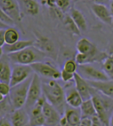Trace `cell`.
<instances>
[{
  "instance_id": "52a82bcc",
  "label": "cell",
  "mask_w": 113,
  "mask_h": 126,
  "mask_svg": "<svg viewBox=\"0 0 113 126\" xmlns=\"http://www.w3.org/2000/svg\"><path fill=\"white\" fill-rule=\"evenodd\" d=\"M33 73L38 74L40 77H43L47 79L52 80H59L60 79V72L56 67L49 64V63L39 62L33 63L30 65Z\"/></svg>"
},
{
  "instance_id": "8d00e7d4",
  "label": "cell",
  "mask_w": 113,
  "mask_h": 126,
  "mask_svg": "<svg viewBox=\"0 0 113 126\" xmlns=\"http://www.w3.org/2000/svg\"><path fill=\"white\" fill-rule=\"evenodd\" d=\"M94 3L97 4H103V5H107L108 3H110L111 0H92Z\"/></svg>"
},
{
  "instance_id": "ba28073f",
  "label": "cell",
  "mask_w": 113,
  "mask_h": 126,
  "mask_svg": "<svg viewBox=\"0 0 113 126\" xmlns=\"http://www.w3.org/2000/svg\"><path fill=\"white\" fill-rule=\"evenodd\" d=\"M0 7L15 25H19L22 20L21 6L18 0H0Z\"/></svg>"
},
{
  "instance_id": "30bf717a",
  "label": "cell",
  "mask_w": 113,
  "mask_h": 126,
  "mask_svg": "<svg viewBox=\"0 0 113 126\" xmlns=\"http://www.w3.org/2000/svg\"><path fill=\"white\" fill-rule=\"evenodd\" d=\"M46 98L42 95L37 103L32 106L29 110V126H40L44 125V117L43 113V105Z\"/></svg>"
},
{
  "instance_id": "836d02e7",
  "label": "cell",
  "mask_w": 113,
  "mask_h": 126,
  "mask_svg": "<svg viewBox=\"0 0 113 126\" xmlns=\"http://www.w3.org/2000/svg\"><path fill=\"white\" fill-rule=\"evenodd\" d=\"M79 126H92L91 117H81Z\"/></svg>"
},
{
  "instance_id": "f1b7e54d",
  "label": "cell",
  "mask_w": 113,
  "mask_h": 126,
  "mask_svg": "<svg viewBox=\"0 0 113 126\" xmlns=\"http://www.w3.org/2000/svg\"><path fill=\"white\" fill-rule=\"evenodd\" d=\"M74 77H75V73H69L63 69L60 72V79L63 81H64L65 83H68V82L72 81L74 80Z\"/></svg>"
},
{
  "instance_id": "f35d334b",
  "label": "cell",
  "mask_w": 113,
  "mask_h": 126,
  "mask_svg": "<svg viewBox=\"0 0 113 126\" xmlns=\"http://www.w3.org/2000/svg\"><path fill=\"white\" fill-rule=\"evenodd\" d=\"M9 27L10 26L7 25L6 24L3 23L2 21H0V29H7V28H9Z\"/></svg>"
},
{
  "instance_id": "d6986e66",
  "label": "cell",
  "mask_w": 113,
  "mask_h": 126,
  "mask_svg": "<svg viewBox=\"0 0 113 126\" xmlns=\"http://www.w3.org/2000/svg\"><path fill=\"white\" fill-rule=\"evenodd\" d=\"M11 62L7 54L4 55L0 58V82H5L10 84L11 73H12V67Z\"/></svg>"
},
{
  "instance_id": "74e56055",
  "label": "cell",
  "mask_w": 113,
  "mask_h": 126,
  "mask_svg": "<svg viewBox=\"0 0 113 126\" xmlns=\"http://www.w3.org/2000/svg\"><path fill=\"white\" fill-rule=\"evenodd\" d=\"M109 11L113 17V0H111L110 3H109Z\"/></svg>"
},
{
  "instance_id": "e575fe53",
  "label": "cell",
  "mask_w": 113,
  "mask_h": 126,
  "mask_svg": "<svg viewBox=\"0 0 113 126\" xmlns=\"http://www.w3.org/2000/svg\"><path fill=\"white\" fill-rule=\"evenodd\" d=\"M0 126H13L10 119L7 117L0 118Z\"/></svg>"
},
{
  "instance_id": "d4e9b609",
  "label": "cell",
  "mask_w": 113,
  "mask_h": 126,
  "mask_svg": "<svg viewBox=\"0 0 113 126\" xmlns=\"http://www.w3.org/2000/svg\"><path fill=\"white\" fill-rule=\"evenodd\" d=\"M20 35L17 29L9 27L5 31V44H13L19 40Z\"/></svg>"
},
{
  "instance_id": "4dcf8cb0",
  "label": "cell",
  "mask_w": 113,
  "mask_h": 126,
  "mask_svg": "<svg viewBox=\"0 0 113 126\" xmlns=\"http://www.w3.org/2000/svg\"><path fill=\"white\" fill-rule=\"evenodd\" d=\"M71 0H56V6L63 12L67 11L71 6Z\"/></svg>"
},
{
  "instance_id": "b9f144b4",
  "label": "cell",
  "mask_w": 113,
  "mask_h": 126,
  "mask_svg": "<svg viewBox=\"0 0 113 126\" xmlns=\"http://www.w3.org/2000/svg\"><path fill=\"white\" fill-rule=\"evenodd\" d=\"M4 98H5V96H3L2 94L1 93H0V102H1L2 100L4 99Z\"/></svg>"
},
{
  "instance_id": "6da1fadb",
  "label": "cell",
  "mask_w": 113,
  "mask_h": 126,
  "mask_svg": "<svg viewBox=\"0 0 113 126\" xmlns=\"http://www.w3.org/2000/svg\"><path fill=\"white\" fill-rule=\"evenodd\" d=\"M56 80H57L48 79V80L42 82L43 95L45 97L46 100L51 105H52L63 116L67 106L65 90Z\"/></svg>"
},
{
  "instance_id": "ac0fdd59",
  "label": "cell",
  "mask_w": 113,
  "mask_h": 126,
  "mask_svg": "<svg viewBox=\"0 0 113 126\" xmlns=\"http://www.w3.org/2000/svg\"><path fill=\"white\" fill-rule=\"evenodd\" d=\"M10 121L13 126H29V116L26 110L20 108L10 113Z\"/></svg>"
},
{
  "instance_id": "ffe728a7",
  "label": "cell",
  "mask_w": 113,
  "mask_h": 126,
  "mask_svg": "<svg viewBox=\"0 0 113 126\" xmlns=\"http://www.w3.org/2000/svg\"><path fill=\"white\" fill-rule=\"evenodd\" d=\"M33 44H34L33 40H20L19 39L18 41L13 43V44H5L2 47V49L3 51H4V54H8L14 53L17 52V51L21 50L29 47L33 46Z\"/></svg>"
},
{
  "instance_id": "603a6c76",
  "label": "cell",
  "mask_w": 113,
  "mask_h": 126,
  "mask_svg": "<svg viewBox=\"0 0 113 126\" xmlns=\"http://www.w3.org/2000/svg\"><path fill=\"white\" fill-rule=\"evenodd\" d=\"M79 108L82 117H93L96 115L95 106L92 98L83 100L82 103H81Z\"/></svg>"
},
{
  "instance_id": "8fae6325",
  "label": "cell",
  "mask_w": 113,
  "mask_h": 126,
  "mask_svg": "<svg viewBox=\"0 0 113 126\" xmlns=\"http://www.w3.org/2000/svg\"><path fill=\"white\" fill-rule=\"evenodd\" d=\"M43 113L45 126H59L62 115L58 110L45 100L43 105Z\"/></svg>"
},
{
  "instance_id": "d590c367",
  "label": "cell",
  "mask_w": 113,
  "mask_h": 126,
  "mask_svg": "<svg viewBox=\"0 0 113 126\" xmlns=\"http://www.w3.org/2000/svg\"><path fill=\"white\" fill-rule=\"evenodd\" d=\"M5 31L6 29H0V47L5 45Z\"/></svg>"
},
{
  "instance_id": "f6af8a7d",
  "label": "cell",
  "mask_w": 113,
  "mask_h": 126,
  "mask_svg": "<svg viewBox=\"0 0 113 126\" xmlns=\"http://www.w3.org/2000/svg\"><path fill=\"white\" fill-rule=\"evenodd\" d=\"M40 126H45V125H40Z\"/></svg>"
},
{
  "instance_id": "8992f818",
  "label": "cell",
  "mask_w": 113,
  "mask_h": 126,
  "mask_svg": "<svg viewBox=\"0 0 113 126\" xmlns=\"http://www.w3.org/2000/svg\"><path fill=\"white\" fill-rule=\"evenodd\" d=\"M77 73L87 80L93 81H104L109 80L108 76L104 70H100L90 64L78 65Z\"/></svg>"
},
{
  "instance_id": "484cf974",
  "label": "cell",
  "mask_w": 113,
  "mask_h": 126,
  "mask_svg": "<svg viewBox=\"0 0 113 126\" xmlns=\"http://www.w3.org/2000/svg\"><path fill=\"white\" fill-rule=\"evenodd\" d=\"M63 24L66 27V29H67V31H69L71 33L75 35H80L81 31L78 29V27L76 25L75 21H73V19L71 18V16H70V14L66 15L63 17Z\"/></svg>"
},
{
  "instance_id": "9a60e30c",
  "label": "cell",
  "mask_w": 113,
  "mask_h": 126,
  "mask_svg": "<svg viewBox=\"0 0 113 126\" xmlns=\"http://www.w3.org/2000/svg\"><path fill=\"white\" fill-rule=\"evenodd\" d=\"M93 89H95L103 95L113 99V81L109 79L104 81L87 80Z\"/></svg>"
},
{
  "instance_id": "f546056e",
  "label": "cell",
  "mask_w": 113,
  "mask_h": 126,
  "mask_svg": "<svg viewBox=\"0 0 113 126\" xmlns=\"http://www.w3.org/2000/svg\"><path fill=\"white\" fill-rule=\"evenodd\" d=\"M0 21H2L3 23L6 24V25H9L10 27H12L15 25L13 20L10 19L8 16L4 13V11L2 10L1 7H0Z\"/></svg>"
},
{
  "instance_id": "ee69618b",
  "label": "cell",
  "mask_w": 113,
  "mask_h": 126,
  "mask_svg": "<svg viewBox=\"0 0 113 126\" xmlns=\"http://www.w3.org/2000/svg\"><path fill=\"white\" fill-rule=\"evenodd\" d=\"M112 25H113V19H112Z\"/></svg>"
},
{
  "instance_id": "7a4b0ae2",
  "label": "cell",
  "mask_w": 113,
  "mask_h": 126,
  "mask_svg": "<svg viewBox=\"0 0 113 126\" xmlns=\"http://www.w3.org/2000/svg\"><path fill=\"white\" fill-rule=\"evenodd\" d=\"M11 63L13 64L31 65L33 63L43 62L47 57L46 54L34 45L17 52L8 54Z\"/></svg>"
},
{
  "instance_id": "83f0119b",
  "label": "cell",
  "mask_w": 113,
  "mask_h": 126,
  "mask_svg": "<svg viewBox=\"0 0 113 126\" xmlns=\"http://www.w3.org/2000/svg\"><path fill=\"white\" fill-rule=\"evenodd\" d=\"M77 68H78V64L75 61V59H68L63 65V69L71 73H77Z\"/></svg>"
},
{
  "instance_id": "4316f807",
  "label": "cell",
  "mask_w": 113,
  "mask_h": 126,
  "mask_svg": "<svg viewBox=\"0 0 113 126\" xmlns=\"http://www.w3.org/2000/svg\"><path fill=\"white\" fill-rule=\"evenodd\" d=\"M103 70L110 79H113V55L107 56L103 60Z\"/></svg>"
},
{
  "instance_id": "5b68a950",
  "label": "cell",
  "mask_w": 113,
  "mask_h": 126,
  "mask_svg": "<svg viewBox=\"0 0 113 126\" xmlns=\"http://www.w3.org/2000/svg\"><path fill=\"white\" fill-rule=\"evenodd\" d=\"M43 95L42 91V80L38 74L33 73L32 76L30 84L28 90V95H27L25 107L30 109L37 103V102L40 99V98Z\"/></svg>"
},
{
  "instance_id": "9c48e42d",
  "label": "cell",
  "mask_w": 113,
  "mask_h": 126,
  "mask_svg": "<svg viewBox=\"0 0 113 126\" xmlns=\"http://www.w3.org/2000/svg\"><path fill=\"white\" fill-rule=\"evenodd\" d=\"M33 74V71L30 65L14 64V66L12 67L10 84L11 87L18 85L28 80Z\"/></svg>"
},
{
  "instance_id": "ab89813d",
  "label": "cell",
  "mask_w": 113,
  "mask_h": 126,
  "mask_svg": "<svg viewBox=\"0 0 113 126\" xmlns=\"http://www.w3.org/2000/svg\"><path fill=\"white\" fill-rule=\"evenodd\" d=\"M109 126H113V112H112L111 117H110V123H109Z\"/></svg>"
},
{
  "instance_id": "2e32d148",
  "label": "cell",
  "mask_w": 113,
  "mask_h": 126,
  "mask_svg": "<svg viewBox=\"0 0 113 126\" xmlns=\"http://www.w3.org/2000/svg\"><path fill=\"white\" fill-rule=\"evenodd\" d=\"M64 90L67 105L74 108H79L83 102V98L77 91L75 86H68Z\"/></svg>"
},
{
  "instance_id": "7402d4cb",
  "label": "cell",
  "mask_w": 113,
  "mask_h": 126,
  "mask_svg": "<svg viewBox=\"0 0 113 126\" xmlns=\"http://www.w3.org/2000/svg\"><path fill=\"white\" fill-rule=\"evenodd\" d=\"M18 2L27 14L36 16L40 12V5L37 0H18Z\"/></svg>"
},
{
  "instance_id": "cb8c5ba5",
  "label": "cell",
  "mask_w": 113,
  "mask_h": 126,
  "mask_svg": "<svg viewBox=\"0 0 113 126\" xmlns=\"http://www.w3.org/2000/svg\"><path fill=\"white\" fill-rule=\"evenodd\" d=\"M14 110V106L11 103L9 96L5 97L4 99L0 102V118L7 117Z\"/></svg>"
},
{
  "instance_id": "d6a6232c",
  "label": "cell",
  "mask_w": 113,
  "mask_h": 126,
  "mask_svg": "<svg viewBox=\"0 0 113 126\" xmlns=\"http://www.w3.org/2000/svg\"><path fill=\"white\" fill-rule=\"evenodd\" d=\"M91 120H92V126H106L104 122L96 115L91 117Z\"/></svg>"
},
{
  "instance_id": "60d3db41",
  "label": "cell",
  "mask_w": 113,
  "mask_h": 126,
  "mask_svg": "<svg viewBox=\"0 0 113 126\" xmlns=\"http://www.w3.org/2000/svg\"><path fill=\"white\" fill-rule=\"evenodd\" d=\"M3 55H4V51H3L2 47H0V58H1Z\"/></svg>"
},
{
  "instance_id": "7bdbcfd3",
  "label": "cell",
  "mask_w": 113,
  "mask_h": 126,
  "mask_svg": "<svg viewBox=\"0 0 113 126\" xmlns=\"http://www.w3.org/2000/svg\"><path fill=\"white\" fill-rule=\"evenodd\" d=\"M72 1H73V2H74V3H77V2H80L81 0H72Z\"/></svg>"
},
{
  "instance_id": "3957f363",
  "label": "cell",
  "mask_w": 113,
  "mask_h": 126,
  "mask_svg": "<svg viewBox=\"0 0 113 126\" xmlns=\"http://www.w3.org/2000/svg\"><path fill=\"white\" fill-rule=\"evenodd\" d=\"M92 100L95 106L96 116L102 121L106 126H109L110 123V110L112 108L111 102L107 100L101 95L100 92L93 88L92 92Z\"/></svg>"
},
{
  "instance_id": "7c38bea8",
  "label": "cell",
  "mask_w": 113,
  "mask_h": 126,
  "mask_svg": "<svg viewBox=\"0 0 113 126\" xmlns=\"http://www.w3.org/2000/svg\"><path fill=\"white\" fill-rule=\"evenodd\" d=\"M33 45L37 47L39 50H40L42 52H44L46 54V56H49L53 59H56L57 58L56 47H55L52 41L48 37L37 35V40L34 41Z\"/></svg>"
},
{
  "instance_id": "e0dca14e",
  "label": "cell",
  "mask_w": 113,
  "mask_h": 126,
  "mask_svg": "<svg viewBox=\"0 0 113 126\" xmlns=\"http://www.w3.org/2000/svg\"><path fill=\"white\" fill-rule=\"evenodd\" d=\"M63 117L70 126H79L82 117L80 108H74L67 105L66 106Z\"/></svg>"
},
{
  "instance_id": "4fadbf2b",
  "label": "cell",
  "mask_w": 113,
  "mask_h": 126,
  "mask_svg": "<svg viewBox=\"0 0 113 126\" xmlns=\"http://www.w3.org/2000/svg\"><path fill=\"white\" fill-rule=\"evenodd\" d=\"M74 82H75V86L81 94L83 100L89 99L92 98V92L93 88L89 85L87 80H85L77 73H75V77H74Z\"/></svg>"
},
{
  "instance_id": "44dd1931",
  "label": "cell",
  "mask_w": 113,
  "mask_h": 126,
  "mask_svg": "<svg viewBox=\"0 0 113 126\" xmlns=\"http://www.w3.org/2000/svg\"><path fill=\"white\" fill-rule=\"evenodd\" d=\"M69 14L73 19V21H75L76 25L78 27L80 31L84 32L87 29V21L85 20V17H84L83 14L81 13L80 10H78L76 8L71 7L70 9Z\"/></svg>"
},
{
  "instance_id": "1f68e13d",
  "label": "cell",
  "mask_w": 113,
  "mask_h": 126,
  "mask_svg": "<svg viewBox=\"0 0 113 126\" xmlns=\"http://www.w3.org/2000/svg\"><path fill=\"white\" fill-rule=\"evenodd\" d=\"M11 90V86L8 83L5 82H0V93H1L3 96H8L10 94Z\"/></svg>"
},
{
  "instance_id": "5bb4252c",
  "label": "cell",
  "mask_w": 113,
  "mask_h": 126,
  "mask_svg": "<svg viewBox=\"0 0 113 126\" xmlns=\"http://www.w3.org/2000/svg\"><path fill=\"white\" fill-rule=\"evenodd\" d=\"M91 10L93 14L100 21H102L104 24H107V25H112L113 17L111 14L110 11H109V9L106 6V5L93 3L91 6Z\"/></svg>"
},
{
  "instance_id": "277c9868",
  "label": "cell",
  "mask_w": 113,
  "mask_h": 126,
  "mask_svg": "<svg viewBox=\"0 0 113 126\" xmlns=\"http://www.w3.org/2000/svg\"><path fill=\"white\" fill-rule=\"evenodd\" d=\"M31 80H32V77L21 84L11 87L10 92L8 96L14 110L22 108L25 106Z\"/></svg>"
}]
</instances>
